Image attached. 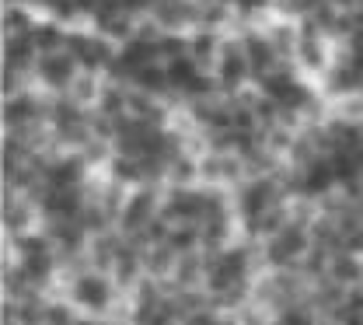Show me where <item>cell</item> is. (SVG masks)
I'll return each mask as SVG.
<instances>
[{
	"label": "cell",
	"mask_w": 363,
	"mask_h": 325,
	"mask_svg": "<svg viewBox=\"0 0 363 325\" xmlns=\"http://www.w3.org/2000/svg\"><path fill=\"white\" fill-rule=\"evenodd\" d=\"M60 294L84 315V319H112V312L123 304V290L116 287V280L108 273H98V270H77V273H67L60 283Z\"/></svg>",
	"instance_id": "6da1fadb"
},
{
	"label": "cell",
	"mask_w": 363,
	"mask_h": 325,
	"mask_svg": "<svg viewBox=\"0 0 363 325\" xmlns=\"http://www.w3.org/2000/svg\"><path fill=\"white\" fill-rule=\"evenodd\" d=\"M279 172H283V168H279ZM279 172H276V175H259V179H245L241 186L230 192V203H234V214H238L241 228L255 224L262 214H269L272 206L290 203V196H286V189H283V179H279Z\"/></svg>",
	"instance_id": "7a4b0ae2"
},
{
	"label": "cell",
	"mask_w": 363,
	"mask_h": 325,
	"mask_svg": "<svg viewBox=\"0 0 363 325\" xmlns=\"http://www.w3.org/2000/svg\"><path fill=\"white\" fill-rule=\"evenodd\" d=\"M311 248H315L311 228L290 221L279 234H272V238H266V241L259 245V259H262V270L283 273V270H297L301 259H304Z\"/></svg>",
	"instance_id": "3957f363"
},
{
	"label": "cell",
	"mask_w": 363,
	"mask_h": 325,
	"mask_svg": "<svg viewBox=\"0 0 363 325\" xmlns=\"http://www.w3.org/2000/svg\"><path fill=\"white\" fill-rule=\"evenodd\" d=\"M335 53H339V46H335L328 35H321L308 21H301V43H297V53H294L290 63L297 67V74H301L304 81H315L318 84V81L332 70Z\"/></svg>",
	"instance_id": "277c9868"
},
{
	"label": "cell",
	"mask_w": 363,
	"mask_h": 325,
	"mask_svg": "<svg viewBox=\"0 0 363 325\" xmlns=\"http://www.w3.org/2000/svg\"><path fill=\"white\" fill-rule=\"evenodd\" d=\"M161 206H164V186L147 182L140 189H130L126 203H123V214H119V231L126 238H140L161 217Z\"/></svg>",
	"instance_id": "5b68a950"
},
{
	"label": "cell",
	"mask_w": 363,
	"mask_h": 325,
	"mask_svg": "<svg viewBox=\"0 0 363 325\" xmlns=\"http://www.w3.org/2000/svg\"><path fill=\"white\" fill-rule=\"evenodd\" d=\"M49 105L52 94H45L43 88L28 84L25 92L4 98L0 112H4V130H32V126H49Z\"/></svg>",
	"instance_id": "8992f818"
},
{
	"label": "cell",
	"mask_w": 363,
	"mask_h": 325,
	"mask_svg": "<svg viewBox=\"0 0 363 325\" xmlns=\"http://www.w3.org/2000/svg\"><path fill=\"white\" fill-rule=\"evenodd\" d=\"M67 53L77 60L81 70L88 74H105L112 67V60L119 56V46L108 43L105 35H98L91 25H81V28H70L67 35Z\"/></svg>",
	"instance_id": "52a82bcc"
},
{
	"label": "cell",
	"mask_w": 363,
	"mask_h": 325,
	"mask_svg": "<svg viewBox=\"0 0 363 325\" xmlns=\"http://www.w3.org/2000/svg\"><path fill=\"white\" fill-rule=\"evenodd\" d=\"M213 77H217V88H220L224 98H234V94H241L245 88L255 84V74H252V67H248V56H245V49H241L234 32L227 35L224 53H220V60H217V67H213Z\"/></svg>",
	"instance_id": "ba28073f"
},
{
	"label": "cell",
	"mask_w": 363,
	"mask_h": 325,
	"mask_svg": "<svg viewBox=\"0 0 363 325\" xmlns=\"http://www.w3.org/2000/svg\"><path fill=\"white\" fill-rule=\"evenodd\" d=\"M245 179H248V165L241 154H217V150L199 154V186L234 192Z\"/></svg>",
	"instance_id": "9c48e42d"
},
{
	"label": "cell",
	"mask_w": 363,
	"mask_h": 325,
	"mask_svg": "<svg viewBox=\"0 0 363 325\" xmlns=\"http://www.w3.org/2000/svg\"><path fill=\"white\" fill-rule=\"evenodd\" d=\"M81 77V67L77 60L63 49V53H49V56H39L35 63V74H32V84L43 88L45 94H67L74 88V81Z\"/></svg>",
	"instance_id": "30bf717a"
},
{
	"label": "cell",
	"mask_w": 363,
	"mask_h": 325,
	"mask_svg": "<svg viewBox=\"0 0 363 325\" xmlns=\"http://www.w3.org/2000/svg\"><path fill=\"white\" fill-rule=\"evenodd\" d=\"M234 35H238V43H241L245 56H248V67H252V74H255V84H259L266 74H272V70L283 63L262 25H241Z\"/></svg>",
	"instance_id": "8fae6325"
},
{
	"label": "cell",
	"mask_w": 363,
	"mask_h": 325,
	"mask_svg": "<svg viewBox=\"0 0 363 325\" xmlns=\"http://www.w3.org/2000/svg\"><path fill=\"white\" fill-rule=\"evenodd\" d=\"M150 18L164 35H189L199 28V0H157Z\"/></svg>",
	"instance_id": "7c38bea8"
},
{
	"label": "cell",
	"mask_w": 363,
	"mask_h": 325,
	"mask_svg": "<svg viewBox=\"0 0 363 325\" xmlns=\"http://www.w3.org/2000/svg\"><path fill=\"white\" fill-rule=\"evenodd\" d=\"M43 228L39 206L21 192H4V238H21Z\"/></svg>",
	"instance_id": "4fadbf2b"
},
{
	"label": "cell",
	"mask_w": 363,
	"mask_h": 325,
	"mask_svg": "<svg viewBox=\"0 0 363 325\" xmlns=\"http://www.w3.org/2000/svg\"><path fill=\"white\" fill-rule=\"evenodd\" d=\"M108 277L116 280V287H119L126 297L140 287V280L147 277V270H143V245H140V241L126 238V245H123V252H119V259H116V266H112Z\"/></svg>",
	"instance_id": "5bb4252c"
},
{
	"label": "cell",
	"mask_w": 363,
	"mask_h": 325,
	"mask_svg": "<svg viewBox=\"0 0 363 325\" xmlns=\"http://www.w3.org/2000/svg\"><path fill=\"white\" fill-rule=\"evenodd\" d=\"M224 43H227L224 32L192 28V32H189V56H192V63H196L199 70L213 74V67H217V60H220V53H224Z\"/></svg>",
	"instance_id": "9a60e30c"
},
{
	"label": "cell",
	"mask_w": 363,
	"mask_h": 325,
	"mask_svg": "<svg viewBox=\"0 0 363 325\" xmlns=\"http://www.w3.org/2000/svg\"><path fill=\"white\" fill-rule=\"evenodd\" d=\"M0 53H4V67L32 77L35 74V63H39V49H35V39L32 35H4L0 43Z\"/></svg>",
	"instance_id": "2e32d148"
},
{
	"label": "cell",
	"mask_w": 363,
	"mask_h": 325,
	"mask_svg": "<svg viewBox=\"0 0 363 325\" xmlns=\"http://www.w3.org/2000/svg\"><path fill=\"white\" fill-rule=\"evenodd\" d=\"M262 28H266V35L272 39V46H276V53H279V60H294L297 43H301V21L283 18V14L272 11L269 18L262 21Z\"/></svg>",
	"instance_id": "e0dca14e"
},
{
	"label": "cell",
	"mask_w": 363,
	"mask_h": 325,
	"mask_svg": "<svg viewBox=\"0 0 363 325\" xmlns=\"http://www.w3.org/2000/svg\"><path fill=\"white\" fill-rule=\"evenodd\" d=\"M43 14L32 4H4L0 7V35H32Z\"/></svg>",
	"instance_id": "ac0fdd59"
},
{
	"label": "cell",
	"mask_w": 363,
	"mask_h": 325,
	"mask_svg": "<svg viewBox=\"0 0 363 325\" xmlns=\"http://www.w3.org/2000/svg\"><path fill=\"white\" fill-rule=\"evenodd\" d=\"M136 25H140V18L126 14V11H116V14H98V18L91 21V28H94L98 35H105L108 43H116V46H126L130 39H136Z\"/></svg>",
	"instance_id": "d6986e66"
},
{
	"label": "cell",
	"mask_w": 363,
	"mask_h": 325,
	"mask_svg": "<svg viewBox=\"0 0 363 325\" xmlns=\"http://www.w3.org/2000/svg\"><path fill=\"white\" fill-rule=\"evenodd\" d=\"M199 186V154L182 150L164 168V189H192Z\"/></svg>",
	"instance_id": "ffe728a7"
},
{
	"label": "cell",
	"mask_w": 363,
	"mask_h": 325,
	"mask_svg": "<svg viewBox=\"0 0 363 325\" xmlns=\"http://www.w3.org/2000/svg\"><path fill=\"white\" fill-rule=\"evenodd\" d=\"M328 280L353 290V287H363V255L357 252H335L332 263H328Z\"/></svg>",
	"instance_id": "44dd1931"
},
{
	"label": "cell",
	"mask_w": 363,
	"mask_h": 325,
	"mask_svg": "<svg viewBox=\"0 0 363 325\" xmlns=\"http://www.w3.org/2000/svg\"><path fill=\"white\" fill-rule=\"evenodd\" d=\"M175 266H179V252H172L164 241H161V245H147V248H143V270H147V277L150 280L172 283Z\"/></svg>",
	"instance_id": "7402d4cb"
},
{
	"label": "cell",
	"mask_w": 363,
	"mask_h": 325,
	"mask_svg": "<svg viewBox=\"0 0 363 325\" xmlns=\"http://www.w3.org/2000/svg\"><path fill=\"white\" fill-rule=\"evenodd\" d=\"M206 283V252H192V255H179L172 287L175 290H199Z\"/></svg>",
	"instance_id": "603a6c76"
},
{
	"label": "cell",
	"mask_w": 363,
	"mask_h": 325,
	"mask_svg": "<svg viewBox=\"0 0 363 325\" xmlns=\"http://www.w3.org/2000/svg\"><path fill=\"white\" fill-rule=\"evenodd\" d=\"M119 60H123V67L130 70V81H133L136 70L161 63V53H157V43H150V39H130L126 46H119Z\"/></svg>",
	"instance_id": "cb8c5ba5"
},
{
	"label": "cell",
	"mask_w": 363,
	"mask_h": 325,
	"mask_svg": "<svg viewBox=\"0 0 363 325\" xmlns=\"http://www.w3.org/2000/svg\"><path fill=\"white\" fill-rule=\"evenodd\" d=\"M130 88L136 92H147L154 94V98H172V81H168V70H164V63H154V67H143V70H136L133 81H130Z\"/></svg>",
	"instance_id": "d4e9b609"
},
{
	"label": "cell",
	"mask_w": 363,
	"mask_h": 325,
	"mask_svg": "<svg viewBox=\"0 0 363 325\" xmlns=\"http://www.w3.org/2000/svg\"><path fill=\"white\" fill-rule=\"evenodd\" d=\"M67 35H70V28H63V25H56V21H45V18L39 21V25H35V32H32L39 56H49V53H63V49H67Z\"/></svg>",
	"instance_id": "484cf974"
},
{
	"label": "cell",
	"mask_w": 363,
	"mask_h": 325,
	"mask_svg": "<svg viewBox=\"0 0 363 325\" xmlns=\"http://www.w3.org/2000/svg\"><path fill=\"white\" fill-rule=\"evenodd\" d=\"M164 245L179 255L203 252V224H172V234H168Z\"/></svg>",
	"instance_id": "4316f807"
},
{
	"label": "cell",
	"mask_w": 363,
	"mask_h": 325,
	"mask_svg": "<svg viewBox=\"0 0 363 325\" xmlns=\"http://www.w3.org/2000/svg\"><path fill=\"white\" fill-rule=\"evenodd\" d=\"M105 88V74H88V70H81V77L74 81V88H70V98L77 101V105H84L94 112V105H98V94Z\"/></svg>",
	"instance_id": "83f0119b"
},
{
	"label": "cell",
	"mask_w": 363,
	"mask_h": 325,
	"mask_svg": "<svg viewBox=\"0 0 363 325\" xmlns=\"http://www.w3.org/2000/svg\"><path fill=\"white\" fill-rule=\"evenodd\" d=\"M81 312L63 297V294H49L43 304V325H77Z\"/></svg>",
	"instance_id": "f1b7e54d"
},
{
	"label": "cell",
	"mask_w": 363,
	"mask_h": 325,
	"mask_svg": "<svg viewBox=\"0 0 363 325\" xmlns=\"http://www.w3.org/2000/svg\"><path fill=\"white\" fill-rule=\"evenodd\" d=\"M164 70H168V81H172V92L179 94H185L189 88H192V81L203 74L196 63H192V56H179V60H172V63H164Z\"/></svg>",
	"instance_id": "f546056e"
},
{
	"label": "cell",
	"mask_w": 363,
	"mask_h": 325,
	"mask_svg": "<svg viewBox=\"0 0 363 325\" xmlns=\"http://www.w3.org/2000/svg\"><path fill=\"white\" fill-rule=\"evenodd\" d=\"M234 325H276V312L266 308V304H259V301H248L241 312H234L230 315Z\"/></svg>",
	"instance_id": "4dcf8cb0"
},
{
	"label": "cell",
	"mask_w": 363,
	"mask_h": 325,
	"mask_svg": "<svg viewBox=\"0 0 363 325\" xmlns=\"http://www.w3.org/2000/svg\"><path fill=\"white\" fill-rule=\"evenodd\" d=\"M318 322H321V315L311 304H294V308L276 315V325H318Z\"/></svg>",
	"instance_id": "1f68e13d"
},
{
	"label": "cell",
	"mask_w": 363,
	"mask_h": 325,
	"mask_svg": "<svg viewBox=\"0 0 363 325\" xmlns=\"http://www.w3.org/2000/svg\"><path fill=\"white\" fill-rule=\"evenodd\" d=\"M157 53H161V63H172L179 56H189V35H161L157 39Z\"/></svg>",
	"instance_id": "d6a6232c"
},
{
	"label": "cell",
	"mask_w": 363,
	"mask_h": 325,
	"mask_svg": "<svg viewBox=\"0 0 363 325\" xmlns=\"http://www.w3.org/2000/svg\"><path fill=\"white\" fill-rule=\"evenodd\" d=\"M224 322V315L210 304V308H199V312H192V315H185L182 325H220Z\"/></svg>",
	"instance_id": "836d02e7"
},
{
	"label": "cell",
	"mask_w": 363,
	"mask_h": 325,
	"mask_svg": "<svg viewBox=\"0 0 363 325\" xmlns=\"http://www.w3.org/2000/svg\"><path fill=\"white\" fill-rule=\"evenodd\" d=\"M74 7H77V14H81V18H84V21H88V25H91V18L98 14V7H101V0H74Z\"/></svg>",
	"instance_id": "e575fe53"
},
{
	"label": "cell",
	"mask_w": 363,
	"mask_h": 325,
	"mask_svg": "<svg viewBox=\"0 0 363 325\" xmlns=\"http://www.w3.org/2000/svg\"><path fill=\"white\" fill-rule=\"evenodd\" d=\"M77 325H116V322H108V319H84V315H81Z\"/></svg>",
	"instance_id": "d590c367"
},
{
	"label": "cell",
	"mask_w": 363,
	"mask_h": 325,
	"mask_svg": "<svg viewBox=\"0 0 363 325\" xmlns=\"http://www.w3.org/2000/svg\"><path fill=\"white\" fill-rule=\"evenodd\" d=\"M318 325H335V322H332V319H321V322H318Z\"/></svg>",
	"instance_id": "8d00e7d4"
},
{
	"label": "cell",
	"mask_w": 363,
	"mask_h": 325,
	"mask_svg": "<svg viewBox=\"0 0 363 325\" xmlns=\"http://www.w3.org/2000/svg\"><path fill=\"white\" fill-rule=\"evenodd\" d=\"M360 206H363V203H360Z\"/></svg>",
	"instance_id": "74e56055"
}]
</instances>
